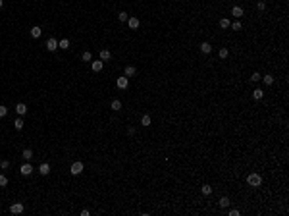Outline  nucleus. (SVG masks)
<instances>
[{
  "instance_id": "obj_9",
  "label": "nucleus",
  "mask_w": 289,
  "mask_h": 216,
  "mask_svg": "<svg viewBox=\"0 0 289 216\" xmlns=\"http://www.w3.org/2000/svg\"><path fill=\"white\" fill-rule=\"evenodd\" d=\"M231 15H233V18H241V15H243V8L241 6H233V8H231Z\"/></svg>"
},
{
  "instance_id": "obj_5",
  "label": "nucleus",
  "mask_w": 289,
  "mask_h": 216,
  "mask_svg": "<svg viewBox=\"0 0 289 216\" xmlns=\"http://www.w3.org/2000/svg\"><path fill=\"white\" fill-rule=\"evenodd\" d=\"M19 172H21V176H31V172H33V166H31L29 162H25V164L19 168Z\"/></svg>"
},
{
  "instance_id": "obj_35",
  "label": "nucleus",
  "mask_w": 289,
  "mask_h": 216,
  "mask_svg": "<svg viewBox=\"0 0 289 216\" xmlns=\"http://www.w3.org/2000/svg\"><path fill=\"white\" fill-rule=\"evenodd\" d=\"M8 166H10V162H8V160H2V162H0V168H8Z\"/></svg>"
},
{
  "instance_id": "obj_34",
  "label": "nucleus",
  "mask_w": 289,
  "mask_h": 216,
  "mask_svg": "<svg viewBox=\"0 0 289 216\" xmlns=\"http://www.w3.org/2000/svg\"><path fill=\"white\" fill-rule=\"evenodd\" d=\"M229 216H239V210L237 209H231L229 210Z\"/></svg>"
},
{
  "instance_id": "obj_10",
  "label": "nucleus",
  "mask_w": 289,
  "mask_h": 216,
  "mask_svg": "<svg viewBox=\"0 0 289 216\" xmlns=\"http://www.w3.org/2000/svg\"><path fill=\"white\" fill-rule=\"evenodd\" d=\"M135 73H137L135 66H127V68H125V72H124V75H125V77H133Z\"/></svg>"
},
{
  "instance_id": "obj_18",
  "label": "nucleus",
  "mask_w": 289,
  "mask_h": 216,
  "mask_svg": "<svg viewBox=\"0 0 289 216\" xmlns=\"http://www.w3.org/2000/svg\"><path fill=\"white\" fill-rule=\"evenodd\" d=\"M110 108H112V110H116V112H118V110H121V100L114 99V100H112V104H110Z\"/></svg>"
},
{
  "instance_id": "obj_12",
  "label": "nucleus",
  "mask_w": 289,
  "mask_h": 216,
  "mask_svg": "<svg viewBox=\"0 0 289 216\" xmlns=\"http://www.w3.org/2000/svg\"><path fill=\"white\" fill-rule=\"evenodd\" d=\"M21 156H23V160H25V162H29L31 158H33V150H31V149H25L21 153Z\"/></svg>"
},
{
  "instance_id": "obj_19",
  "label": "nucleus",
  "mask_w": 289,
  "mask_h": 216,
  "mask_svg": "<svg viewBox=\"0 0 289 216\" xmlns=\"http://www.w3.org/2000/svg\"><path fill=\"white\" fill-rule=\"evenodd\" d=\"M58 48H62V50H66V48H70V41H68V39H62V41H58Z\"/></svg>"
},
{
  "instance_id": "obj_24",
  "label": "nucleus",
  "mask_w": 289,
  "mask_h": 216,
  "mask_svg": "<svg viewBox=\"0 0 289 216\" xmlns=\"http://www.w3.org/2000/svg\"><path fill=\"white\" fill-rule=\"evenodd\" d=\"M229 19H227V18H224V19H220V27H222V29H227V27H229Z\"/></svg>"
},
{
  "instance_id": "obj_6",
  "label": "nucleus",
  "mask_w": 289,
  "mask_h": 216,
  "mask_svg": "<svg viewBox=\"0 0 289 216\" xmlns=\"http://www.w3.org/2000/svg\"><path fill=\"white\" fill-rule=\"evenodd\" d=\"M56 48H58V41H56V39H48V41H46V50L54 52Z\"/></svg>"
},
{
  "instance_id": "obj_26",
  "label": "nucleus",
  "mask_w": 289,
  "mask_h": 216,
  "mask_svg": "<svg viewBox=\"0 0 289 216\" xmlns=\"http://www.w3.org/2000/svg\"><path fill=\"white\" fill-rule=\"evenodd\" d=\"M14 125H15V129H23V125H25V122H23L21 118H18V120L14 122Z\"/></svg>"
},
{
  "instance_id": "obj_23",
  "label": "nucleus",
  "mask_w": 289,
  "mask_h": 216,
  "mask_svg": "<svg viewBox=\"0 0 289 216\" xmlns=\"http://www.w3.org/2000/svg\"><path fill=\"white\" fill-rule=\"evenodd\" d=\"M218 54H220V58H222V60H226L227 56H229V50H227V48H220Z\"/></svg>"
},
{
  "instance_id": "obj_27",
  "label": "nucleus",
  "mask_w": 289,
  "mask_h": 216,
  "mask_svg": "<svg viewBox=\"0 0 289 216\" xmlns=\"http://www.w3.org/2000/svg\"><path fill=\"white\" fill-rule=\"evenodd\" d=\"M201 193L202 195H210V193H212V187H210V185H202L201 187Z\"/></svg>"
},
{
  "instance_id": "obj_1",
  "label": "nucleus",
  "mask_w": 289,
  "mask_h": 216,
  "mask_svg": "<svg viewBox=\"0 0 289 216\" xmlns=\"http://www.w3.org/2000/svg\"><path fill=\"white\" fill-rule=\"evenodd\" d=\"M247 183H249L251 187L262 185V176H258V174H249V176H247Z\"/></svg>"
},
{
  "instance_id": "obj_7",
  "label": "nucleus",
  "mask_w": 289,
  "mask_h": 216,
  "mask_svg": "<svg viewBox=\"0 0 289 216\" xmlns=\"http://www.w3.org/2000/svg\"><path fill=\"white\" fill-rule=\"evenodd\" d=\"M39 174L40 176H48V174H50V166H48L46 162H43V164L39 166Z\"/></svg>"
},
{
  "instance_id": "obj_16",
  "label": "nucleus",
  "mask_w": 289,
  "mask_h": 216,
  "mask_svg": "<svg viewBox=\"0 0 289 216\" xmlns=\"http://www.w3.org/2000/svg\"><path fill=\"white\" fill-rule=\"evenodd\" d=\"M15 112H18V114H21V116H23V114L27 112V106H25L23 102H18V104H15Z\"/></svg>"
},
{
  "instance_id": "obj_31",
  "label": "nucleus",
  "mask_w": 289,
  "mask_h": 216,
  "mask_svg": "<svg viewBox=\"0 0 289 216\" xmlns=\"http://www.w3.org/2000/svg\"><path fill=\"white\" fill-rule=\"evenodd\" d=\"M229 25H231V29H233V31H239V29H241V23H239V21H233V23H229Z\"/></svg>"
},
{
  "instance_id": "obj_25",
  "label": "nucleus",
  "mask_w": 289,
  "mask_h": 216,
  "mask_svg": "<svg viewBox=\"0 0 289 216\" xmlns=\"http://www.w3.org/2000/svg\"><path fill=\"white\" fill-rule=\"evenodd\" d=\"M81 60H83V62H91L93 54H91V52H83V54H81Z\"/></svg>"
},
{
  "instance_id": "obj_8",
  "label": "nucleus",
  "mask_w": 289,
  "mask_h": 216,
  "mask_svg": "<svg viewBox=\"0 0 289 216\" xmlns=\"http://www.w3.org/2000/svg\"><path fill=\"white\" fill-rule=\"evenodd\" d=\"M43 35V29H40L39 25H35V27H31V37L33 39H39V37Z\"/></svg>"
},
{
  "instance_id": "obj_36",
  "label": "nucleus",
  "mask_w": 289,
  "mask_h": 216,
  "mask_svg": "<svg viewBox=\"0 0 289 216\" xmlns=\"http://www.w3.org/2000/svg\"><path fill=\"white\" fill-rule=\"evenodd\" d=\"M2 4H4V2H2V0H0V8H2Z\"/></svg>"
},
{
  "instance_id": "obj_33",
  "label": "nucleus",
  "mask_w": 289,
  "mask_h": 216,
  "mask_svg": "<svg viewBox=\"0 0 289 216\" xmlns=\"http://www.w3.org/2000/svg\"><path fill=\"white\" fill-rule=\"evenodd\" d=\"M256 8H258V10H266V2H262V0L256 2Z\"/></svg>"
},
{
  "instance_id": "obj_15",
  "label": "nucleus",
  "mask_w": 289,
  "mask_h": 216,
  "mask_svg": "<svg viewBox=\"0 0 289 216\" xmlns=\"http://www.w3.org/2000/svg\"><path fill=\"white\" fill-rule=\"evenodd\" d=\"M110 58H112L110 50H108V48H102V50H100V60L104 62V60H110Z\"/></svg>"
},
{
  "instance_id": "obj_30",
  "label": "nucleus",
  "mask_w": 289,
  "mask_h": 216,
  "mask_svg": "<svg viewBox=\"0 0 289 216\" xmlns=\"http://www.w3.org/2000/svg\"><path fill=\"white\" fill-rule=\"evenodd\" d=\"M6 185H8V178L0 174V187H6Z\"/></svg>"
},
{
  "instance_id": "obj_22",
  "label": "nucleus",
  "mask_w": 289,
  "mask_h": 216,
  "mask_svg": "<svg viewBox=\"0 0 289 216\" xmlns=\"http://www.w3.org/2000/svg\"><path fill=\"white\" fill-rule=\"evenodd\" d=\"M229 197H222L220 199V206H222V209H227V206H229Z\"/></svg>"
},
{
  "instance_id": "obj_28",
  "label": "nucleus",
  "mask_w": 289,
  "mask_h": 216,
  "mask_svg": "<svg viewBox=\"0 0 289 216\" xmlns=\"http://www.w3.org/2000/svg\"><path fill=\"white\" fill-rule=\"evenodd\" d=\"M118 19H120V21L124 23V21H127V19H129V15L125 14V12H120V14H118Z\"/></svg>"
},
{
  "instance_id": "obj_2",
  "label": "nucleus",
  "mask_w": 289,
  "mask_h": 216,
  "mask_svg": "<svg viewBox=\"0 0 289 216\" xmlns=\"http://www.w3.org/2000/svg\"><path fill=\"white\" fill-rule=\"evenodd\" d=\"M70 172H71V176H79L81 172H83V162H73V164L70 166Z\"/></svg>"
},
{
  "instance_id": "obj_13",
  "label": "nucleus",
  "mask_w": 289,
  "mask_h": 216,
  "mask_svg": "<svg viewBox=\"0 0 289 216\" xmlns=\"http://www.w3.org/2000/svg\"><path fill=\"white\" fill-rule=\"evenodd\" d=\"M127 25L131 27V29H137V27H139V18H129L127 19Z\"/></svg>"
},
{
  "instance_id": "obj_4",
  "label": "nucleus",
  "mask_w": 289,
  "mask_h": 216,
  "mask_svg": "<svg viewBox=\"0 0 289 216\" xmlns=\"http://www.w3.org/2000/svg\"><path fill=\"white\" fill-rule=\"evenodd\" d=\"M116 85H118V89H127V87H129V79H127L125 75H121V77H118Z\"/></svg>"
},
{
  "instance_id": "obj_21",
  "label": "nucleus",
  "mask_w": 289,
  "mask_h": 216,
  "mask_svg": "<svg viewBox=\"0 0 289 216\" xmlns=\"http://www.w3.org/2000/svg\"><path fill=\"white\" fill-rule=\"evenodd\" d=\"M262 81H264L266 85H274V75H270V73H266V75L262 77Z\"/></svg>"
},
{
  "instance_id": "obj_20",
  "label": "nucleus",
  "mask_w": 289,
  "mask_h": 216,
  "mask_svg": "<svg viewBox=\"0 0 289 216\" xmlns=\"http://www.w3.org/2000/svg\"><path fill=\"white\" fill-rule=\"evenodd\" d=\"M262 97H264L262 89H254V91H253V99H254V100H260Z\"/></svg>"
},
{
  "instance_id": "obj_11",
  "label": "nucleus",
  "mask_w": 289,
  "mask_h": 216,
  "mask_svg": "<svg viewBox=\"0 0 289 216\" xmlns=\"http://www.w3.org/2000/svg\"><path fill=\"white\" fill-rule=\"evenodd\" d=\"M102 68H104V62H102V60L93 62V72H102Z\"/></svg>"
},
{
  "instance_id": "obj_29",
  "label": "nucleus",
  "mask_w": 289,
  "mask_h": 216,
  "mask_svg": "<svg viewBox=\"0 0 289 216\" xmlns=\"http://www.w3.org/2000/svg\"><path fill=\"white\" fill-rule=\"evenodd\" d=\"M260 79H262V75H260V73H258V72H254V73H253V75H251V81H254V83H258V81H260Z\"/></svg>"
},
{
  "instance_id": "obj_3",
  "label": "nucleus",
  "mask_w": 289,
  "mask_h": 216,
  "mask_svg": "<svg viewBox=\"0 0 289 216\" xmlns=\"http://www.w3.org/2000/svg\"><path fill=\"white\" fill-rule=\"evenodd\" d=\"M23 209H25V206H23V203H14V205L10 206V212L12 214H21Z\"/></svg>"
},
{
  "instance_id": "obj_32",
  "label": "nucleus",
  "mask_w": 289,
  "mask_h": 216,
  "mask_svg": "<svg viewBox=\"0 0 289 216\" xmlns=\"http://www.w3.org/2000/svg\"><path fill=\"white\" fill-rule=\"evenodd\" d=\"M6 114H8V108L4 106V104H0V118H4Z\"/></svg>"
},
{
  "instance_id": "obj_14",
  "label": "nucleus",
  "mask_w": 289,
  "mask_h": 216,
  "mask_svg": "<svg viewBox=\"0 0 289 216\" xmlns=\"http://www.w3.org/2000/svg\"><path fill=\"white\" fill-rule=\"evenodd\" d=\"M201 52H204V54L212 52V44L210 43H201Z\"/></svg>"
},
{
  "instance_id": "obj_17",
  "label": "nucleus",
  "mask_w": 289,
  "mask_h": 216,
  "mask_svg": "<svg viewBox=\"0 0 289 216\" xmlns=\"http://www.w3.org/2000/svg\"><path fill=\"white\" fill-rule=\"evenodd\" d=\"M150 124H152V120H150V116H149V114H145V116L141 118V125H145V128H149Z\"/></svg>"
}]
</instances>
